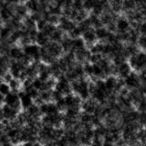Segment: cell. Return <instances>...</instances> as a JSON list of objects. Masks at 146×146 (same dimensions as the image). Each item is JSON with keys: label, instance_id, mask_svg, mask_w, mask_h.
Masks as SVG:
<instances>
[{"label": "cell", "instance_id": "obj_1", "mask_svg": "<svg viewBox=\"0 0 146 146\" xmlns=\"http://www.w3.org/2000/svg\"><path fill=\"white\" fill-rule=\"evenodd\" d=\"M129 64L131 68L137 71H143L146 70V53L139 52L129 58Z\"/></svg>", "mask_w": 146, "mask_h": 146}, {"label": "cell", "instance_id": "obj_2", "mask_svg": "<svg viewBox=\"0 0 146 146\" xmlns=\"http://www.w3.org/2000/svg\"><path fill=\"white\" fill-rule=\"evenodd\" d=\"M4 104H6L7 106L15 109L16 111H19V112H20V110L22 109L19 95H18V92H16V91H11L9 94L5 96Z\"/></svg>", "mask_w": 146, "mask_h": 146}, {"label": "cell", "instance_id": "obj_3", "mask_svg": "<svg viewBox=\"0 0 146 146\" xmlns=\"http://www.w3.org/2000/svg\"><path fill=\"white\" fill-rule=\"evenodd\" d=\"M40 50H41V48L39 46L34 43L26 45L24 46V48H23L24 54L27 55V56H29L30 58H32V60H34L35 62H38L39 59H41Z\"/></svg>", "mask_w": 146, "mask_h": 146}, {"label": "cell", "instance_id": "obj_4", "mask_svg": "<svg viewBox=\"0 0 146 146\" xmlns=\"http://www.w3.org/2000/svg\"><path fill=\"white\" fill-rule=\"evenodd\" d=\"M19 111H16L15 109H13L11 107L7 106L6 104L2 105L1 108V117L2 120H7V121H15Z\"/></svg>", "mask_w": 146, "mask_h": 146}, {"label": "cell", "instance_id": "obj_5", "mask_svg": "<svg viewBox=\"0 0 146 146\" xmlns=\"http://www.w3.org/2000/svg\"><path fill=\"white\" fill-rule=\"evenodd\" d=\"M124 82H125V87L129 90L139 89V87L141 86L140 76L138 74H136L135 72H131L129 76L125 78Z\"/></svg>", "mask_w": 146, "mask_h": 146}, {"label": "cell", "instance_id": "obj_6", "mask_svg": "<svg viewBox=\"0 0 146 146\" xmlns=\"http://www.w3.org/2000/svg\"><path fill=\"white\" fill-rule=\"evenodd\" d=\"M39 109H40V112L42 114V116L54 115V114H57L59 112L56 103H54V102H45L40 105Z\"/></svg>", "mask_w": 146, "mask_h": 146}, {"label": "cell", "instance_id": "obj_7", "mask_svg": "<svg viewBox=\"0 0 146 146\" xmlns=\"http://www.w3.org/2000/svg\"><path fill=\"white\" fill-rule=\"evenodd\" d=\"M44 48L47 49V51L56 59L60 56L63 52V48L61 47V45L58 44V42H55V41L49 42L47 46H45Z\"/></svg>", "mask_w": 146, "mask_h": 146}, {"label": "cell", "instance_id": "obj_8", "mask_svg": "<svg viewBox=\"0 0 146 146\" xmlns=\"http://www.w3.org/2000/svg\"><path fill=\"white\" fill-rule=\"evenodd\" d=\"M58 24H59V29H60L62 31L68 32V33L77 27V26H75V23L73 22V20L67 17H61L60 19H59Z\"/></svg>", "mask_w": 146, "mask_h": 146}, {"label": "cell", "instance_id": "obj_9", "mask_svg": "<svg viewBox=\"0 0 146 146\" xmlns=\"http://www.w3.org/2000/svg\"><path fill=\"white\" fill-rule=\"evenodd\" d=\"M18 95H19V98H20V100H21L22 109L25 110V111H27V109H29V107H31L32 105L35 103L34 100L32 99L25 90H20L19 92H18Z\"/></svg>", "mask_w": 146, "mask_h": 146}, {"label": "cell", "instance_id": "obj_10", "mask_svg": "<svg viewBox=\"0 0 146 146\" xmlns=\"http://www.w3.org/2000/svg\"><path fill=\"white\" fill-rule=\"evenodd\" d=\"M4 55H7V56L10 58L12 60H16V61H19L22 59V58L24 57V51L23 49H21L18 47H11L8 49V51L7 54Z\"/></svg>", "mask_w": 146, "mask_h": 146}, {"label": "cell", "instance_id": "obj_11", "mask_svg": "<svg viewBox=\"0 0 146 146\" xmlns=\"http://www.w3.org/2000/svg\"><path fill=\"white\" fill-rule=\"evenodd\" d=\"M14 17L13 8L9 7V5L2 2V8H1V18L4 22H8L11 20Z\"/></svg>", "mask_w": 146, "mask_h": 146}, {"label": "cell", "instance_id": "obj_12", "mask_svg": "<svg viewBox=\"0 0 146 146\" xmlns=\"http://www.w3.org/2000/svg\"><path fill=\"white\" fill-rule=\"evenodd\" d=\"M131 73V67L129 63L124 62L117 67V75L120 79H125Z\"/></svg>", "mask_w": 146, "mask_h": 146}, {"label": "cell", "instance_id": "obj_13", "mask_svg": "<svg viewBox=\"0 0 146 146\" xmlns=\"http://www.w3.org/2000/svg\"><path fill=\"white\" fill-rule=\"evenodd\" d=\"M75 53V58H76V60L78 62H87V61H90V58L91 56V53L90 50L86 49L85 48L80 49V50H77V51L74 52Z\"/></svg>", "mask_w": 146, "mask_h": 146}, {"label": "cell", "instance_id": "obj_14", "mask_svg": "<svg viewBox=\"0 0 146 146\" xmlns=\"http://www.w3.org/2000/svg\"><path fill=\"white\" fill-rule=\"evenodd\" d=\"M118 33H123L130 30V22L125 17H120L116 21Z\"/></svg>", "mask_w": 146, "mask_h": 146}, {"label": "cell", "instance_id": "obj_15", "mask_svg": "<svg viewBox=\"0 0 146 146\" xmlns=\"http://www.w3.org/2000/svg\"><path fill=\"white\" fill-rule=\"evenodd\" d=\"M83 39L86 44L89 45H94L96 39H97V36H96V32L93 29H90L89 30L85 31L83 33Z\"/></svg>", "mask_w": 146, "mask_h": 146}, {"label": "cell", "instance_id": "obj_16", "mask_svg": "<svg viewBox=\"0 0 146 146\" xmlns=\"http://www.w3.org/2000/svg\"><path fill=\"white\" fill-rule=\"evenodd\" d=\"M72 41L73 38H71L70 36H64L63 39L60 41V45L63 48V51L67 53L72 51Z\"/></svg>", "mask_w": 146, "mask_h": 146}, {"label": "cell", "instance_id": "obj_17", "mask_svg": "<svg viewBox=\"0 0 146 146\" xmlns=\"http://www.w3.org/2000/svg\"><path fill=\"white\" fill-rule=\"evenodd\" d=\"M49 36L48 35H46L44 32L40 31L38 32V36H36V42L38 43V46H41V47H45L49 43Z\"/></svg>", "mask_w": 146, "mask_h": 146}, {"label": "cell", "instance_id": "obj_18", "mask_svg": "<svg viewBox=\"0 0 146 146\" xmlns=\"http://www.w3.org/2000/svg\"><path fill=\"white\" fill-rule=\"evenodd\" d=\"M26 7L32 13L39 12L40 10V4L38 0H27L26 3Z\"/></svg>", "mask_w": 146, "mask_h": 146}, {"label": "cell", "instance_id": "obj_19", "mask_svg": "<svg viewBox=\"0 0 146 146\" xmlns=\"http://www.w3.org/2000/svg\"><path fill=\"white\" fill-rule=\"evenodd\" d=\"M110 7L114 13H119L123 10V0H111Z\"/></svg>", "mask_w": 146, "mask_h": 146}, {"label": "cell", "instance_id": "obj_20", "mask_svg": "<svg viewBox=\"0 0 146 146\" xmlns=\"http://www.w3.org/2000/svg\"><path fill=\"white\" fill-rule=\"evenodd\" d=\"M135 8H137L136 0H123V10L127 13L134 11Z\"/></svg>", "mask_w": 146, "mask_h": 146}, {"label": "cell", "instance_id": "obj_21", "mask_svg": "<svg viewBox=\"0 0 146 146\" xmlns=\"http://www.w3.org/2000/svg\"><path fill=\"white\" fill-rule=\"evenodd\" d=\"M95 32H96V36H97V38L100 40H107L108 36L110 35V31L102 27H99V29H96Z\"/></svg>", "mask_w": 146, "mask_h": 146}, {"label": "cell", "instance_id": "obj_22", "mask_svg": "<svg viewBox=\"0 0 146 146\" xmlns=\"http://www.w3.org/2000/svg\"><path fill=\"white\" fill-rule=\"evenodd\" d=\"M85 48V41L80 38H74L72 41V52L80 50Z\"/></svg>", "mask_w": 146, "mask_h": 146}, {"label": "cell", "instance_id": "obj_23", "mask_svg": "<svg viewBox=\"0 0 146 146\" xmlns=\"http://www.w3.org/2000/svg\"><path fill=\"white\" fill-rule=\"evenodd\" d=\"M29 11V9L27 8L26 5H17L15 7V13L16 16L18 17H25L27 16V13Z\"/></svg>", "mask_w": 146, "mask_h": 146}, {"label": "cell", "instance_id": "obj_24", "mask_svg": "<svg viewBox=\"0 0 146 146\" xmlns=\"http://www.w3.org/2000/svg\"><path fill=\"white\" fill-rule=\"evenodd\" d=\"M89 19H90V24H91V27H94L95 29H99V27H102V19L99 18L98 16L94 15V14H93V15H91L89 17Z\"/></svg>", "mask_w": 146, "mask_h": 146}, {"label": "cell", "instance_id": "obj_25", "mask_svg": "<svg viewBox=\"0 0 146 146\" xmlns=\"http://www.w3.org/2000/svg\"><path fill=\"white\" fill-rule=\"evenodd\" d=\"M13 33L12 29H10L9 27L6 26V27H3L2 29H1V38L4 40H7L9 38H10L11 34Z\"/></svg>", "mask_w": 146, "mask_h": 146}, {"label": "cell", "instance_id": "obj_26", "mask_svg": "<svg viewBox=\"0 0 146 146\" xmlns=\"http://www.w3.org/2000/svg\"><path fill=\"white\" fill-rule=\"evenodd\" d=\"M62 30L60 29H57L55 30L54 33L51 35L50 38L52 39V41H55V42H58V41H61L63 39V33H62Z\"/></svg>", "mask_w": 146, "mask_h": 146}, {"label": "cell", "instance_id": "obj_27", "mask_svg": "<svg viewBox=\"0 0 146 146\" xmlns=\"http://www.w3.org/2000/svg\"><path fill=\"white\" fill-rule=\"evenodd\" d=\"M9 86H10V88H11V90L12 91H16V92H19V89H20V87H21V83H20V81L18 80V79H14L9 82Z\"/></svg>", "mask_w": 146, "mask_h": 146}, {"label": "cell", "instance_id": "obj_28", "mask_svg": "<svg viewBox=\"0 0 146 146\" xmlns=\"http://www.w3.org/2000/svg\"><path fill=\"white\" fill-rule=\"evenodd\" d=\"M11 88L10 86H9L8 83L7 82H2L1 85H0V93H1L2 96H7V94H9L11 92Z\"/></svg>", "mask_w": 146, "mask_h": 146}, {"label": "cell", "instance_id": "obj_29", "mask_svg": "<svg viewBox=\"0 0 146 146\" xmlns=\"http://www.w3.org/2000/svg\"><path fill=\"white\" fill-rule=\"evenodd\" d=\"M133 29L138 30L139 33L141 34V36H146V21H143L141 23H139Z\"/></svg>", "mask_w": 146, "mask_h": 146}, {"label": "cell", "instance_id": "obj_30", "mask_svg": "<svg viewBox=\"0 0 146 146\" xmlns=\"http://www.w3.org/2000/svg\"><path fill=\"white\" fill-rule=\"evenodd\" d=\"M97 0H83V7L85 10H91L93 9Z\"/></svg>", "mask_w": 146, "mask_h": 146}, {"label": "cell", "instance_id": "obj_31", "mask_svg": "<svg viewBox=\"0 0 146 146\" xmlns=\"http://www.w3.org/2000/svg\"><path fill=\"white\" fill-rule=\"evenodd\" d=\"M81 34H82V31L80 30V27H78V26L75 27L74 29H72V30L70 32V33H68V35H70V36L71 38H73V39H74V38H80V36Z\"/></svg>", "mask_w": 146, "mask_h": 146}, {"label": "cell", "instance_id": "obj_32", "mask_svg": "<svg viewBox=\"0 0 146 146\" xmlns=\"http://www.w3.org/2000/svg\"><path fill=\"white\" fill-rule=\"evenodd\" d=\"M72 7L77 11H80V10H82V9H84L83 0H73Z\"/></svg>", "mask_w": 146, "mask_h": 146}, {"label": "cell", "instance_id": "obj_33", "mask_svg": "<svg viewBox=\"0 0 146 146\" xmlns=\"http://www.w3.org/2000/svg\"><path fill=\"white\" fill-rule=\"evenodd\" d=\"M138 46L140 48L146 49V36H141L138 40Z\"/></svg>", "mask_w": 146, "mask_h": 146}, {"label": "cell", "instance_id": "obj_34", "mask_svg": "<svg viewBox=\"0 0 146 146\" xmlns=\"http://www.w3.org/2000/svg\"><path fill=\"white\" fill-rule=\"evenodd\" d=\"M55 1H57V0H55Z\"/></svg>", "mask_w": 146, "mask_h": 146}]
</instances>
